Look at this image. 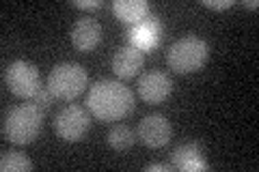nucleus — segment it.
<instances>
[{
  "label": "nucleus",
  "mask_w": 259,
  "mask_h": 172,
  "mask_svg": "<svg viewBox=\"0 0 259 172\" xmlns=\"http://www.w3.org/2000/svg\"><path fill=\"white\" fill-rule=\"evenodd\" d=\"M87 110L100 123L121 121L134 110V95L119 80H100L89 88Z\"/></svg>",
  "instance_id": "obj_1"
},
{
  "label": "nucleus",
  "mask_w": 259,
  "mask_h": 172,
  "mask_svg": "<svg viewBox=\"0 0 259 172\" xmlns=\"http://www.w3.org/2000/svg\"><path fill=\"white\" fill-rule=\"evenodd\" d=\"M44 110L37 108L35 103H22L15 105L5 114L3 121V134L9 142L24 146L35 142V138L41 132V123H44Z\"/></svg>",
  "instance_id": "obj_2"
},
{
  "label": "nucleus",
  "mask_w": 259,
  "mask_h": 172,
  "mask_svg": "<svg viewBox=\"0 0 259 172\" xmlns=\"http://www.w3.org/2000/svg\"><path fill=\"white\" fill-rule=\"evenodd\" d=\"M89 84V73L78 63H59L48 73V88L56 99L74 101L84 93Z\"/></svg>",
  "instance_id": "obj_3"
},
{
  "label": "nucleus",
  "mask_w": 259,
  "mask_h": 172,
  "mask_svg": "<svg viewBox=\"0 0 259 172\" xmlns=\"http://www.w3.org/2000/svg\"><path fill=\"white\" fill-rule=\"evenodd\" d=\"M209 59V45L199 37H184L168 47L166 63L175 73H194Z\"/></svg>",
  "instance_id": "obj_4"
},
{
  "label": "nucleus",
  "mask_w": 259,
  "mask_h": 172,
  "mask_svg": "<svg viewBox=\"0 0 259 172\" xmlns=\"http://www.w3.org/2000/svg\"><path fill=\"white\" fill-rule=\"evenodd\" d=\"M5 84L15 97L32 99V95L41 88V76H39V69L35 63L13 61L5 69Z\"/></svg>",
  "instance_id": "obj_5"
},
{
  "label": "nucleus",
  "mask_w": 259,
  "mask_h": 172,
  "mask_svg": "<svg viewBox=\"0 0 259 172\" xmlns=\"http://www.w3.org/2000/svg\"><path fill=\"white\" fill-rule=\"evenodd\" d=\"M91 127V112L80 105H67L54 117V132L65 142H80Z\"/></svg>",
  "instance_id": "obj_6"
},
{
  "label": "nucleus",
  "mask_w": 259,
  "mask_h": 172,
  "mask_svg": "<svg viewBox=\"0 0 259 172\" xmlns=\"http://www.w3.org/2000/svg\"><path fill=\"white\" fill-rule=\"evenodd\" d=\"M139 140L149 146V149H162L171 142L173 138V127L166 117L162 114H149L139 123Z\"/></svg>",
  "instance_id": "obj_7"
},
{
  "label": "nucleus",
  "mask_w": 259,
  "mask_h": 172,
  "mask_svg": "<svg viewBox=\"0 0 259 172\" xmlns=\"http://www.w3.org/2000/svg\"><path fill=\"white\" fill-rule=\"evenodd\" d=\"M139 95L145 103H162L166 101L173 93V80L166 76L164 71H147L145 76L139 78Z\"/></svg>",
  "instance_id": "obj_8"
},
{
  "label": "nucleus",
  "mask_w": 259,
  "mask_h": 172,
  "mask_svg": "<svg viewBox=\"0 0 259 172\" xmlns=\"http://www.w3.org/2000/svg\"><path fill=\"white\" fill-rule=\"evenodd\" d=\"M160 37H162V24L156 15H147L143 22L139 24H132L127 30V41L130 45L139 47V50L145 52H151L153 47L160 45Z\"/></svg>",
  "instance_id": "obj_9"
},
{
  "label": "nucleus",
  "mask_w": 259,
  "mask_h": 172,
  "mask_svg": "<svg viewBox=\"0 0 259 172\" xmlns=\"http://www.w3.org/2000/svg\"><path fill=\"white\" fill-rule=\"evenodd\" d=\"M71 43L78 52H93L102 43V24L95 18H82L71 26Z\"/></svg>",
  "instance_id": "obj_10"
},
{
  "label": "nucleus",
  "mask_w": 259,
  "mask_h": 172,
  "mask_svg": "<svg viewBox=\"0 0 259 172\" xmlns=\"http://www.w3.org/2000/svg\"><path fill=\"white\" fill-rule=\"evenodd\" d=\"M143 63H145V54L134 45H123L119 47L112 56V71L115 76L121 80H130L134 76H139V71L143 69Z\"/></svg>",
  "instance_id": "obj_11"
},
{
  "label": "nucleus",
  "mask_w": 259,
  "mask_h": 172,
  "mask_svg": "<svg viewBox=\"0 0 259 172\" xmlns=\"http://www.w3.org/2000/svg\"><path fill=\"white\" fill-rule=\"evenodd\" d=\"M173 166L175 170L182 172H197V170H207L209 166L203 161V155L197 144H182L173 151Z\"/></svg>",
  "instance_id": "obj_12"
},
{
  "label": "nucleus",
  "mask_w": 259,
  "mask_h": 172,
  "mask_svg": "<svg viewBox=\"0 0 259 172\" xmlns=\"http://www.w3.org/2000/svg\"><path fill=\"white\" fill-rule=\"evenodd\" d=\"M112 11L121 22L132 26L149 15V3L147 0H117V3H112Z\"/></svg>",
  "instance_id": "obj_13"
},
{
  "label": "nucleus",
  "mask_w": 259,
  "mask_h": 172,
  "mask_svg": "<svg viewBox=\"0 0 259 172\" xmlns=\"http://www.w3.org/2000/svg\"><path fill=\"white\" fill-rule=\"evenodd\" d=\"M32 168H35V163L30 161L28 155L20 151H3V157H0L3 172H30Z\"/></svg>",
  "instance_id": "obj_14"
},
{
  "label": "nucleus",
  "mask_w": 259,
  "mask_h": 172,
  "mask_svg": "<svg viewBox=\"0 0 259 172\" xmlns=\"http://www.w3.org/2000/svg\"><path fill=\"white\" fill-rule=\"evenodd\" d=\"M134 132L130 129L127 125H115L108 132V146L112 151H119V153H123L127 151L130 146L134 144Z\"/></svg>",
  "instance_id": "obj_15"
},
{
  "label": "nucleus",
  "mask_w": 259,
  "mask_h": 172,
  "mask_svg": "<svg viewBox=\"0 0 259 172\" xmlns=\"http://www.w3.org/2000/svg\"><path fill=\"white\" fill-rule=\"evenodd\" d=\"M54 99H56V97L50 93V88H39V91L35 93V95H32V103H35L37 105V108H41L44 112H48V110H50L52 108V103H54Z\"/></svg>",
  "instance_id": "obj_16"
},
{
  "label": "nucleus",
  "mask_w": 259,
  "mask_h": 172,
  "mask_svg": "<svg viewBox=\"0 0 259 172\" xmlns=\"http://www.w3.org/2000/svg\"><path fill=\"white\" fill-rule=\"evenodd\" d=\"M203 5L207 7V9H214V11H225L229 9V7H233V0H221V3H214V0H203Z\"/></svg>",
  "instance_id": "obj_17"
},
{
  "label": "nucleus",
  "mask_w": 259,
  "mask_h": 172,
  "mask_svg": "<svg viewBox=\"0 0 259 172\" xmlns=\"http://www.w3.org/2000/svg\"><path fill=\"white\" fill-rule=\"evenodd\" d=\"M104 3L102 0H74V7H78V9H100Z\"/></svg>",
  "instance_id": "obj_18"
},
{
  "label": "nucleus",
  "mask_w": 259,
  "mask_h": 172,
  "mask_svg": "<svg viewBox=\"0 0 259 172\" xmlns=\"http://www.w3.org/2000/svg\"><path fill=\"white\" fill-rule=\"evenodd\" d=\"M147 172H153V170H158V172H171V170H175V166L171 163V166H168V163H151V166H147L145 168Z\"/></svg>",
  "instance_id": "obj_19"
},
{
  "label": "nucleus",
  "mask_w": 259,
  "mask_h": 172,
  "mask_svg": "<svg viewBox=\"0 0 259 172\" xmlns=\"http://www.w3.org/2000/svg\"><path fill=\"white\" fill-rule=\"evenodd\" d=\"M244 7H246V9H257V7H259V3H257V0H246V3H244Z\"/></svg>",
  "instance_id": "obj_20"
}]
</instances>
